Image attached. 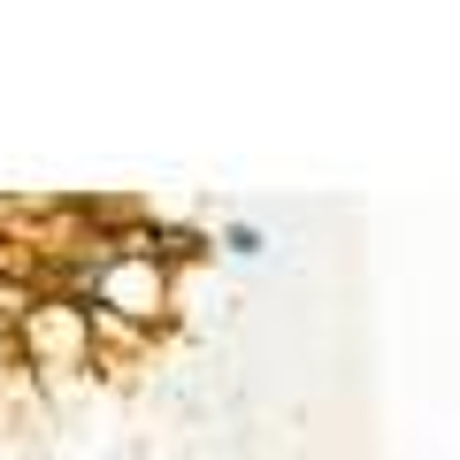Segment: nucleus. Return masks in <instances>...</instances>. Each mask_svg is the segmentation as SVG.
Returning <instances> with one entry per match:
<instances>
[{
    "instance_id": "obj_1",
    "label": "nucleus",
    "mask_w": 460,
    "mask_h": 460,
    "mask_svg": "<svg viewBox=\"0 0 460 460\" xmlns=\"http://www.w3.org/2000/svg\"><path fill=\"white\" fill-rule=\"evenodd\" d=\"M23 345L47 368H84L93 361V323H84L77 299H39V307H23Z\"/></svg>"
},
{
    "instance_id": "obj_2",
    "label": "nucleus",
    "mask_w": 460,
    "mask_h": 460,
    "mask_svg": "<svg viewBox=\"0 0 460 460\" xmlns=\"http://www.w3.org/2000/svg\"><path fill=\"white\" fill-rule=\"evenodd\" d=\"M223 246L238 253V261H253V253H261V230H253V223H230V230H223Z\"/></svg>"
}]
</instances>
